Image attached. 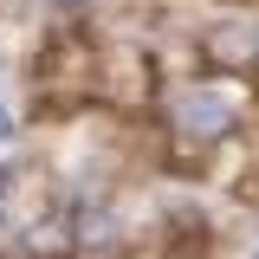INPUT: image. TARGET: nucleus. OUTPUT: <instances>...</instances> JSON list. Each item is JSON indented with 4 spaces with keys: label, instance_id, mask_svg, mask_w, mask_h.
<instances>
[{
    "label": "nucleus",
    "instance_id": "1",
    "mask_svg": "<svg viewBox=\"0 0 259 259\" xmlns=\"http://www.w3.org/2000/svg\"><path fill=\"white\" fill-rule=\"evenodd\" d=\"M46 7H52V13H84L91 0H46Z\"/></svg>",
    "mask_w": 259,
    "mask_h": 259
}]
</instances>
